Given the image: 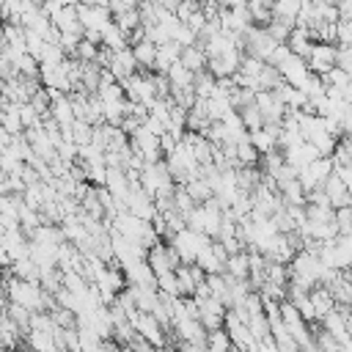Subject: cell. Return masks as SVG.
<instances>
[{
  "instance_id": "cell-4",
  "label": "cell",
  "mask_w": 352,
  "mask_h": 352,
  "mask_svg": "<svg viewBox=\"0 0 352 352\" xmlns=\"http://www.w3.org/2000/svg\"><path fill=\"white\" fill-rule=\"evenodd\" d=\"M77 11H80V22L85 30L104 33L113 25V14H110L107 3H77Z\"/></svg>"
},
{
  "instance_id": "cell-3",
  "label": "cell",
  "mask_w": 352,
  "mask_h": 352,
  "mask_svg": "<svg viewBox=\"0 0 352 352\" xmlns=\"http://www.w3.org/2000/svg\"><path fill=\"white\" fill-rule=\"evenodd\" d=\"M132 327H135V333H138L143 341H148L151 346H157V349H165V346H168V333H170V330H165V327L157 322L154 314H138L135 322H132Z\"/></svg>"
},
{
  "instance_id": "cell-1",
  "label": "cell",
  "mask_w": 352,
  "mask_h": 352,
  "mask_svg": "<svg viewBox=\"0 0 352 352\" xmlns=\"http://www.w3.org/2000/svg\"><path fill=\"white\" fill-rule=\"evenodd\" d=\"M212 242H214L212 236H206V234H198V231H190V228H184L182 234H176V236L170 239V245L176 248V253H179L182 264H187V267H192V264L198 261L201 250H206Z\"/></svg>"
},
{
  "instance_id": "cell-18",
  "label": "cell",
  "mask_w": 352,
  "mask_h": 352,
  "mask_svg": "<svg viewBox=\"0 0 352 352\" xmlns=\"http://www.w3.org/2000/svg\"><path fill=\"white\" fill-rule=\"evenodd\" d=\"M226 275H231V278H236V280H250V256H248V250L228 258Z\"/></svg>"
},
{
  "instance_id": "cell-12",
  "label": "cell",
  "mask_w": 352,
  "mask_h": 352,
  "mask_svg": "<svg viewBox=\"0 0 352 352\" xmlns=\"http://www.w3.org/2000/svg\"><path fill=\"white\" fill-rule=\"evenodd\" d=\"M126 275V283H135V286H154L157 289V275L154 270L148 267V261H135L132 267L124 270Z\"/></svg>"
},
{
  "instance_id": "cell-20",
  "label": "cell",
  "mask_w": 352,
  "mask_h": 352,
  "mask_svg": "<svg viewBox=\"0 0 352 352\" xmlns=\"http://www.w3.org/2000/svg\"><path fill=\"white\" fill-rule=\"evenodd\" d=\"M102 47H107L110 52H121V50H126L129 47V38L118 30V25L113 22L107 30H104V38H102Z\"/></svg>"
},
{
  "instance_id": "cell-19",
  "label": "cell",
  "mask_w": 352,
  "mask_h": 352,
  "mask_svg": "<svg viewBox=\"0 0 352 352\" xmlns=\"http://www.w3.org/2000/svg\"><path fill=\"white\" fill-rule=\"evenodd\" d=\"M184 190L190 192V198H192L195 204H206V201H212V198H214V190H212V184H209V179H206V176L192 179Z\"/></svg>"
},
{
  "instance_id": "cell-33",
  "label": "cell",
  "mask_w": 352,
  "mask_h": 352,
  "mask_svg": "<svg viewBox=\"0 0 352 352\" xmlns=\"http://www.w3.org/2000/svg\"><path fill=\"white\" fill-rule=\"evenodd\" d=\"M198 11H201V3H198V0H184V3H179L176 16H179V22H184V25H187Z\"/></svg>"
},
{
  "instance_id": "cell-37",
  "label": "cell",
  "mask_w": 352,
  "mask_h": 352,
  "mask_svg": "<svg viewBox=\"0 0 352 352\" xmlns=\"http://www.w3.org/2000/svg\"><path fill=\"white\" fill-rule=\"evenodd\" d=\"M234 352H242V349H234Z\"/></svg>"
},
{
  "instance_id": "cell-15",
  "label": "cell",
  "mask_w": 352,
  "mask_h": 352,
  "mask_svg": "<svg viewBox=\"0 0 352 352\" xmlns=\"http://www.w3.org/2000/svg\"><path fill=\"white\" fill-rule=\"evenodd\" d=\"M275 94L283 99V104H286L289 110H305V107H308V96H305L300 88H292V85L283 82V85L275 88Z\"/></svg>"
},
{
  "instance_id": "cell-25",
  "label": "cell",
  "mask_w": 352,
  "mask_h": 352,
  "mask_svg": "<svg viewBox=\"0 0 352 352\" xmlns=\"http://www.w3.org/2000/svg\"><path fill=\"white\" fill-rule=\"evenodd\" d=\"M250 8V16H253V25L258 28H267L275 16H272V3H248Z\"/></svg>"
},
{
  "instance_id": "cell-11",
  "label": "cell",
  "mask_w": 352,
  "mask_h": 352,
  "mask_svg": "<svg viewBox=\"0 0 352 352\" xmlns=\"http://www.w3.org/2000/svg\"><path fill=\"white\" fill-rule=\"evenodd\" d=\"M289 50H292V55H297V58H311V50H314V38H311V30H305V28H294L292 30V36H289Z\"/></svg>"
},
{
  "instance_id": "cell-14",
  "label": "cell",
  "mask_w": 352,
  "mask_h": 352,
  "mask_svg": "<svg viewBox=\"0 0 352 352\" xmlns=\"http://www.w3.org/2000/svg\"><path fill=\"white\" fill-rule=\"evenodd\" d=\"M327 289H330L336 305H346V308H352V270H349V272H341L338 280H336L333 286H327Z\"/></svg>"
},
{
  "instance_id": "cell-2",
  "label": "cell",
  "mask_w": 352,
  "mask_h": 352,
  "mask_svg": "<svg viewBox=\"0 0 352 352\" xmlns=\"http://www.w3.org/2000/svg\"><path fill=\"white\" fill-rule=\"evenodd\" d=\"M278 50V41L270 36V30L267 28H258V25H253L248 33H245V55H253V58H258V60H270V55Z\"/></svg>"
},
{
  "instance_id": "cell-9",
  "label": "cell",
  "mask_w": 352,
  "mask_h": 352,
  "mask_svg": "<svg viewBox=\"0 0 352 352\" xmlns=\"http://www.w3.org/2000/svg\"><path fill=\"white\" fill-rule=\"evenodd\" d=\"M278 140H280V126H278V124H267L264 129L250 132V143L256 146V151H258L261 157H264V154H272V151H280Z\"/></svg>"
},
{
  "instance_id": "cell-22",
  "label": "cell",
  "mask_w": 352,
  "mask_h": 352,
  "mask_svg": "<svg viewBox=\"0 0 352 352\" xmlns=\"http://www.w3.org/2000/svg\"><path fill=\"white\" fill-rule=\"evenodd\" d=\"M138 8H140V6H138ZM138 8H135V11H126V14H121V16H113V22L118 25V30H121L126 38H129L140 25H143V19H140V11H138Z\"/></svg>"
},
{
  "instance_id": "cell-23",
  "label": "cell",
  "mask_w": 352,
  "mask_h": 352,
  "mask_svg": "<svg viewBox=\"0 0 352 352\" xmlns=\"http://www.w3.org/2000/svg\"><path fill=\"white\" fill-rule=\"evenodd\" d=\"M239 113H242V121H245L248 132H256V129H264V126H267V121H264V116H261V110H258L256 102L248 104V107H242Z\"/></svg>"
},
{
  "instance_id": "cell-35",
  "label": "cell",
  "mask_w": 352,
  "mask_h": 352,
  "mask_svg": "<svg viewBox=\"0 0 352 352\" xmlns=\"http://www.w3.org/2000/svg\"><path fill=\"white\" fill-rule=\"evenodd\" d=\"M289 55H292V50H289V44H278V50H275V52L270 55V60H267V66H275V69H278V66H280V63H283V60H286Z\"/></svg>"
},
{
  "instance_id": "cell-36",
  "label": "cell",
  "mask_w": 352,
  "mask_h": 352,
  "mask_svg": "<svg viewBox=\"0 0 352 352\" xmlns=\"http://www.w3.org/2000/svg\"><path fill=\"white\" fill-rule=\"evenodd\" d=\"M338 16L346 19V22H352V0H341L338 3Z\"/></svg>"
},
{
  "instance_id": "cell-24",
  "label": "cell",
  "mask_w": 352,
  "mask_h": 352,
  "mask_svg": "<svg viewBox=\"0 0 352 352\" xmlns=\"http://www.w3.org/2000/svg\"><path fill=\"white\" fill-rule=\"evenodd\" d=\"M6 316H11L22 330H30V319H33V314L28 311V308H22V305H16V302H11L8 297H6V311H3Z\"/></svg>"
},
{
  "instance_id": "cell-30",
  "label": "cell",
  "mask_w": 352,
  "mask_h": 352,
  "mask_svg": "<svg viewBox=\"0 0 352 352\" xmlns=\"http://www.w3.org/2000/svg\"><path fill=\"white\" fill-rule=\"evenodd\" d=\"M322 82H324V88H338V91H344V88L352 82V74H346L344 69H338V66H336L330 74H324V77H322Z\"/></svg>"
},
{
  "instance_id": "cell-32",
  "label": "cell",
  "mask_w": 352,
  "mask_h": 352,
  "mask_svg": "<svg viewBox=\"0 0 352 352\" xmlns=\"http://www.w3.org/2000/svg\"><path fill=\"white\" fill-rule=\"evenodd\" d=\"M264 60H258V58H253V55H245L242 58V66H239V74H248V77H258L261 72H264Z\"/></svg>"
},
{
  "instance_id": "cell-28",
  "label": "cell",
  "mask_w": 352,
  "mask_h": 352,
  "mask_svg": "<svg viewBox=\"0 0 352 352\" xmlns=\"http://www.w3.org/2000/svg\"><path fill=\"white\" fill-rule=\"evenodd\" d=\"M176 278H179V286H182V297H195V289H198V283H195V278H192V270H190L187 264H182V267L176 270Z\"/></svg>"
},
{
  "instance_id": "cell-27",
  "label": "cell",
  "mask_w": 352,
  "mask_h": 352,
  "mask_svg": "<svg viewBox=\"0 0 352 352\" xmlns=\"http://www.w3.org/2000/svg\"><path fill=\"white\" fill-rule=\"evenodd\" d=\"M157 289H160V294H165V297H173V300H179V297H182V286H179L176 272L160 275V278H157Z\"/></svg>"
},
{
  "instance_id": "cell-31",
  "label": "cell",
  "mask_w": 352,
  "mask_h": 352,
  "mask_svg": "<svg viewBox=\"0 0 352 352\" xmlns=\"http://www.w3.org/2000/svg\"><path fill=\"white\" fill-rule=\"evenodd\" d=\"M294 305H297V311H300V316L308 322V324H314V322H319V314H316V308H314V302H311V297L308 294H302V297H297V300H292Z\"/></svg>"
},
{
  "instance_id": "cell-13",
  "label": "cell",
  "mask_w": 352,
  "mask_h": 352,
  "mask_svg": "<svg viewBox=\"0 0 352 352\" xmlns=\"http://www.w3.org/2000/svg\"><path fill=\"white\" fill-rule=\"evenodd\" d=\"M308 297H311V302H314V308H316V314H319V322H322V319H324L327 314H333V311L338 308L327 286H314Z\"/></svg>"
},
{
  "instance_id": "cell-7",
  "label": "cell",
  "mask_w": 352,
  "mask_h": 352,
  "mask_svg": "<svg viewBox=\"0 0 352 352\" xmlns=\"http://www.w3.org/2000/svg\"><path fill=\"white\" fill-rule=\"evenodd\" d=\"M278 72H280L283 82L292 85V88H302V85L308 82V77H311L308 60H305V58H297V55H289V58L278 66Z\"/></svg>"
},
{
  "instance_id": "cell-5",
  "label": "cell",
  "mask_w": 352,
  "mask_h": 352,
  "mask_svg": "<svg viewBox=\"0 0 352 352\" xmlns=\"http://www.w3.org/2000/svg\"><path fill=\"white\" fill-rule=\"evenodd\" d=\"M336 60H338V44H319L316 41L311 50V58H308V69H311V74L324 77L336 69Z\"/></svg>"
},
{
  "instance_id": "cell-26",
  "label": "cell",
  "mask_w": 352,
  "mask_h": 352,
  "mask_svg": "<svg viewBox=\"0 0 352 352\" xmlns=\"http://www.w3.org/2000/svg\"><path fill=\"white\" fill-rule=\"evenodd\" d=\"M195 96L198 99H212V94H214V88H217V80L209 74V72H201V74H195Z\"/></svg>"
},
{
  "instance_id": "cell-10",
  "label": "cell",
  "mask_w": 352,
  "mask_h": 352,
  "mask_svg": "<svg viewBox=\"0 0 352 352\" xmlns=\"http://www.w3.org/2000/svg\"><path fill=\"white\" fill-rule=\"evenodd\" d=\"M52 25H55L60 33H77V36L85 33V28H82V22H80L77 3H66V8H63L60 14L52 16Z\"/></svg>"
},
{
  "instance_id": "cell-21",
  "label": "cell",
  "mask_w": 352,
  "mask_h": 352,
  "mask_svg": "<svg viewBox=\"0 0 352 352\" xmlns=\"http://www.w3.org/2000/svg\"><path fill=\"white\" fill-rule=\"evenodd\" d=\"M168 80H170L173 88H192V85H195V74H192L182 60L168 72Z\"/></svg>"
},
{
  "instance_id": "cell-29",
  "label": "cell",
  "mask_w": 352,
  "mask_h": 352,
  "mask_svg": "<svg viewBox=\"0 0 352 352\" xmlns=\"http://www.w3.org/2000/svg\"><path fill=\"white\" fill-rule=\"evenodd\" d=\"M308 223H336V209L333 206H314L308 204Z\"/></svg>"
},
{
  "instance_id": "cell-16",
  "label": "cell",
  "mask_w": 352,
  "mask_h": 352,
  "mask_svg": "<svg viewBox=\"0 0 352 352\" xmlns=\"http://www.w3.org/2000/svg\"><path fill=\"white\" fill-rule=\"evenodd\" d=\"M25 344H28V349H33V352H60V349H58V341H55L52 333L30 330L28 338H25Z\"/></svg>"
},
{
  "instance_id": "cell-6",
  "label": "cell",
  "mask_w": 352,
  "mask_h": 352,
  "mask_svg": "<svg viewBox=\"0 0 352 352\" xmlns=\"http://www.w3.org/2000/svg\"><path fill=\"white\" fill-rule=\"evenodd\" d=\"M256 104H258V110H261V116H264V121L267 124H283V118H286V113H289V107L283 104V99L275 94V91H261V94H256Z\"/></svg>"
},
{
  "instance_id": "cell-34",
  "label": "cell",
  "mask_w": 352,
  "mask_h": 352,
  "mask_svg": "<svg viewBox=\"0 0 352 352\" xmlns=\"http://www.w3.org/2000/svg\"><path fill=\"white\" fill-rule=\"evenodd\" d=\"M338 69H344L346 74H352V47H338V60H336Z\"/></svg>"
},
{
  "instance_id": "cell-8",
  "label": "cell",
  "mask_w": 352,
  "mask_h": 352,
  "mask_svg": "<svg viewBox=\"0 0 352 352\" xmlns=\"http://www.w3.org/2000/svg\"><path fill=\"white\" fill-rule=\"evenodd\" d=\"M322 154H319V148L314 146V143H308V140H302V143H297V146H292V148H286L283 151V160H286V165H292V168H297V170H302V168H308L311 162H316Z\"/></svg>"
},
{
  "instance_id": "cell-17",
  "label": "cell",
  "mask_w": 352,
  "mask_h": 352,
  "mask_svg": "<svg viewBox=\"0 0 352 352\" xmlns=\"http://www.w3.org/2000/svg\"><path fill=\"white\" fill-rule=\"evenodd\" d=\"M157 50H160V47H157L154 41H148V38H146V41H140V44H135V47H132V52H135L138 66H140V69H146V72H151V69H154V60H157Z\"/></svg>"
}]
</instances>
